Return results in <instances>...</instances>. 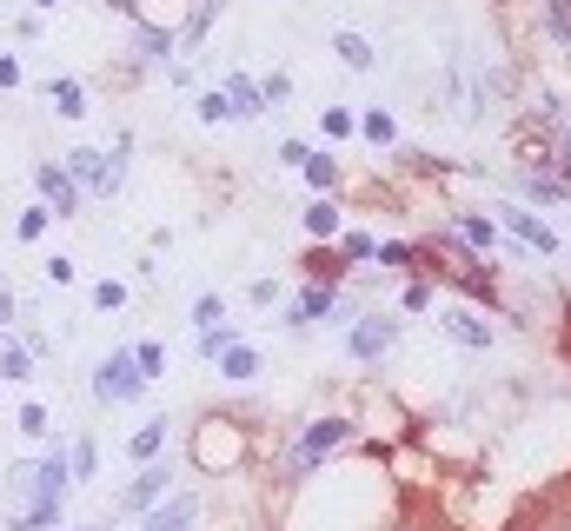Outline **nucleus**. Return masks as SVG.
Instances as JSON below:
<instances>
[{
  "instance_id": "nucleus-2",
  "label": "nucleus",
  "mask_w": 571,
  "mask_h": 531,
  "mask_svg": "<svg viewBox=\"0 0 571 531\" xmlns=\"http://www.w3.org/2000/svg\"><path fill=\"white\" fill-rule=\"evenodd\" d=\"M159 492H167V472H159V465H133V485L120 492V511H146V505H159Z\"/></svg>"
},
{
  "instance_id": "nucleus-5",
  "label": "nucleus",
  "mask_w": 571,
  "mask_h": 531,
  "mask_svg": "<svg viewBox=\"0 0 571 531\" xmlns=\"http://www.w3.org/2000/svg\"><path fill=\"white\" fill-rule=\"evenodd\" d=\"M193 518H200V505L193 498H167V505H159L140 531H193Z\"/></svg>"
},
{
  "instance_id": "nucleus-12",
  "label": "nucleus",
  "mask_w": 571,
  "mask_h": 531,
  "mask_svg": "<svg viewBox=\"0 0 571 531\" xmlns=\"http://www.w3.org/2000/svg\"><path fill=\"white\" fill-rule=\"evenodd\" d=\"M219 366H226V379H253V373H260V352H253V345H226Z\"/></svg>"
},
{
  "instance_id": "nucleus-1",
  "label": "nucleus",
  "mask_w": 571,
  "mask_h": 531,
  "mask_svg": "<svg viewBox=\"0 0 571 531\" xmlns=\"http://www.w3.org/2000/svg\"><path fill=\"white\" fill-rule=\"evenodd\" d=\"M140 386H146V373L133 366V352H114V359L94 373V399H107V405H127V399H140Z\"/></svg>"
},
{
  "instance_id": "nucleus-27",
  "label": "nucleus",
  "mask_w": 571,
  "mask_h": 531,
  "mask_svg": "<svg viewBox=\"0 0 571 531\" xmlns=\"http://www.w3.org/2000/svg\"><path fill=\"white\" fill-rule=\"evenodd\" d=\"M325 133L346 140V133H353V114H346V107H333V114H325Z\"/></svg>"
},
{
  "instance_id": "nucleus-23",
  "label": "nucleus",
  "mask_w": 571,
  "mask_h": 531,
  "mask_svg": "<svg viewBox=\"0 0 571 531\" xmlns=\"http://www.w3.org/2000/svg\"><path fill=\"white\" fill-rule=\"evenodd\" d=\"M512 226H519V233H525V239H532V246H545V252H551V233H545V226H538V220H532V213H512Z\"/></svg>"
},
{
  "instance_id": "nucleus-9",
  "label": "nucleus",
  "mask_w": 571,
  "mask_h": 531,
  "mask_svg": "<svg viewBox=\"0 0 571 531\" xmlns=\"http://www.w3.org/2000/svg\"><path fill=\"white\" fill-rule=\"evenodd\" d=\"M53 114L80 120V114H87V86H80V80H53Z\"/></svg>"
},
{
  "instance_id": "nucleus-4",
  "label": "nucleus",
  "mask_w": 571,
  "mask_h": 531,
  "mask_svg": "<svg viewBox=\"0 0 571 531\" xmlns=\"http://www.w3.org/2000/svg\"><path fill=\"white\" fill-rule=\"evenodd\" d=\"M346 432H353L346 418H319V425H312V432L299 438V465H312V459H319L325 446H340V438H346Z\"/></svg>"
},
{
  "instance_id": "nucleus-13",
  "label": "nucleus",
  "mask_w": 571,
  "mask_h": 531,
  "mask_svg": "<svg viewBox=\"0 0 571 531\" xmlns=\"http://www.w3.org/2000/svg\"><path fill=\"white\" fill-rule=\"evenodd\" d=\"M333 54H340L353 73H366V67H372V47H366L359 34H333Z\"/></svg>"
},
{
  "instance_id": "nucleus-28",
  "label": "nucleus",
  "mask_w": 571,
  "mask_h": 531,
  "mask_svg": "<svg viewBox=\"0 0 571 531\" xmlns=\"http://www.w3.org/2000/svg\"><path fill=\"white\" fill-rule=\"evenodd\" d=\"M366 252H379V246H372L366 233H346V259H366Z\"/></svg>"
},
{
  "instance_id": "nucleus-15",
  "label": "nucleus",
  "mask_w": 571,
  "mask_h": 531,
  "mask_svg": "<svg viewBox=\"0 0 571 531\" xmlns=\"http://www.w3.org/2000/svg\"><path fill=\"white\" fill-rule=\"evenodd\" d=\"M167 47H174V34H159V27H140V34H133V54H140V60H159Z\"/></svg>"
},
{
  "instance_id": "nucleus-34",
  "label": "nucleus",
  "mask_w": 571,
  "mask_h": 531,
  "mask_svg": "<svg viewBox=\"0 0 571 531\" xmlns=\"http://www.w3.org/2000/svg\"><path fill=\"white\" fill-rule=\"evenodd\" d=\"M80 531H100V524H80Z\"/></svg>"
},
{
  "instance_id": "nucleus-18",
  "label": "nucleus",
  "mask_w": 571,
  "mask_h": 531,
  "mask_svg": "<svg viewBox=\"0 0 571 531\" xmlns=\"http://www.w3.org/2000/svg\"><path fill=\"white\" fill-rule=\"evenodd\" d=\"M94 465H100V446H94V438H80V446H73V459H67V472L94 479Z\"/></svg>"
},
{
  "instance_id": "nucleus-30",
  "label": "nucleus",
  "mask_w": 571,
  "mask_h": 531,
  "mask_svg": "<svg viewBox=\"0 0 571 531\" xmlns=\"http://www.w3.org/2000/svg\"><path fill=\"white\" fill-rule=\"evenodd\" d=\"M8 319H14V293H8V286H0V326H8Z\"/></svg>"
},
{
  "instance_id": "nucleus-8",
  "label": "nucleus",
  "mask_w": 571,
  "mask_h": 531,
  "mask_svg": "<svg viewBox=\"0 0 571 531\" xmlns=\"http://www.w3.org/2000/svg\"><path fill=\"white\" fill-rule=\"evenodd\" d=\"M226 107H233V114H247V120H253V114L266 107V94H260V86H253L247 73H233V80H226Z\"/></svg>"
},
{
  "instance_id": "nucleus-25",
  "label": "nucleus",
  "mask_w": 571,
  "mask_h": 531,
  "mask_svg": "<svg viewBox=\"0 0 571 531\" xmlns=\"http://www.w3.org/2000/svg\"><path fill=\"white\" fill-rule=\"evenodd\" d=\"M219 312H226V306H219V299H213V293H206V299H200V306H193V326H206V332H213V326H219Z\"/></svg>"
},
{
  "instance_id": "nucleus-17",
  "label": "nucleus",
  "mask_w": 571,
  "mask_h": 531,
  "mask_svg": "<svg viewBox=\"0 0 571 531\" xmlns=\"http://www.w3.org/2000/svg\"><path fill=\"white\" fill-rule=\"evenodd\" d=\"M299 173H306V180H312V187H333V180H340V166H333V160H325V153H306V166H299Z\"/></svg>"
},
{
  "instance_id": "nucleus-29",
  "label": "nucleus",
  "mask_w": 571,
  "mask_h": 531,
  "mask_svg": "<svg viewBox=\"0 0 571 531\" xmlns=\"http://www.w3.org/2000/svg\"><path fill=\"white\" fill-rule=\"evenodd\" d=\"M0 86H21V60L14 54H0Z\"/></svg>"
},
{
  "instance_id": "nucleus-6",
  "label": "nucleus",
  "mask_w": 571,
  "mask_h": 531,
  "mask_svg": "<svg viewBox=\"0 0 571 531\" xmlns=\"http://www.w3.org/2000/svg\"><path fill=\"white\" fill-rule=\"evenodd\" d=\"M159 446H167V418L140 425V432L127 438V459H133V465H153V459H159Z\"/></svg>"
},
{
  "instance_id": "nucleus-32",
  "label": "nucleus",
  "mask_w": 571,
  "mask_h": 531,
  "mask_svg": "<svg viewBox=\"0 0 571 531\" xmlns=\"http://www.w3.org/2000/svg\"><path fill=\"white\" fill-rule=\"evenodd\" d=\"M551 531H571V518H558V524H551Z\"/></svg>"
},
{
  "instance_id": "nucleus-31",
  "label": "nucleus",
  "mask_w": 571,
  "mask_h": 531,
  "mask_svg": "<svg viewBox=\"0 0 571 531\" xmlns=\"http://www.w3.org/2000/svg\"><path fill=\"white\" fill-rule=\"evenodd\" d=\"M107 8H114V14H140V0H107Z\"/></svg>"
},
{
  "instance_id": "nucleus-19",
  "label": "nucleus",
  "mask_w": 571,
  "mask_h": 531,
  "mask_svg": "<svg viewBox=\"0 0 571 531\" xmlns=\"http://www.w3.org/2000/svg\"><path fill=\"white\" fill-rule=\"evenodd\" d=\"M445 332H452V339H465V345H485V339H492V332H485L478 319H465V312H452V319H445Z\"/></svg>"
},
{
  "instance_id": "nucleus-3",
  "label": "nucleus",
  "mask_w": 571,
  "mask_h": 531,
  "mask_svg": "<svg viewBox=\"0 0 571 531\" xmlns=\"http://www.w3.org/2000/svg\"><path fill=\"white\" fill-rule=\"evenodd\" d=\"M34 187L53 200V213H80V187L67 180V166H34Z\"/></svg>"
},
{
  "instance_id": "nucleus-14",
  "label": "nucleus",
  "mask_w": 571,
  "mask_h": 531,
  "mask_svg": "<svg viewBox=\"0 0 571 531\" xmlns=\"http://www.w3.org/2000/svg\"><path fill=\"white\" fill-rule=\"evenodd\" d=\"M47 226H53V206H27V213H21V220H14V233H21V239H27V246H34V239H40V233H47Z\"/></svg>"
},
{
  "instance_id": "nucleus-33",
  "label": "nucleus",
  "mask_w": 571,
  "mask_h": 531,
  "mask_svg": "<svg viewBox=\"0 0 571 531\" xmlns=\"http://www.w3.org/2000/svg\"><path fill=\"white\" fill-rule=\"evenodd\" d=\"M34 8H60V0H34Z\"/></svg>"
},
{
  "instance_id": "nucleus-22",
  "label": "nucleus",
  "mask_w": 571,
  "mask_h": 531,
  "mask_svg": "<svg viewBox=\"0 0 571 531\" xmlns=\"http://www.w3.org/2000/svg\"><path fill=\"white\" fill-rule=\"evenodd\" d=\"M27 438H47V405H21V418H14Z\"/></svg>"
},
{
  "instance_id": "nucleus-20",
  "label": "nucleus",
  "mask_w": 571,
  "mask_h": 531,
  "mask_svg": "<svg viewBox=\"0 0 571 531\" xmlns=\"http://www.w3.org/2000/svg\"><path fill=\"white\" fill-rule=\"evenodd\" d=\"M133 366H140L146 379H153L159 366H167V352H159V339H146V345H133Z\"/></svg>"
},
{
  "instance_id": "nucleus-7",
  "label": "nucleus",
  "mask_w": 571,
  "mask_h": 531,
  "mask_svg": "<svg viewBox=\"0 0 571 531\" xmlns=\"http://www.w3.org/2000/svg\"><path fill=\"white\" fill-rule=\"evenodd\" d=\"M0 379H34V345L27 339H0Z\"/></svg>"
},
{
  "instance_id": "nucleus-24",
  "label": "nucleus",
  "mask_w": 571,
  "mask_h": 531,
  "mask_svg": "<svg viewBox=\"0 0 571 531\" xmlns=\"http://www.w3.org/2000/svg\"><path fill=\"white\" fill-rule=\"evenodd\" d=\"M545 21H551L558 40H571V0H551V14H545Z\"/></svg>"
},
{
  "instance_id": "nucleus-16",
  "label": "nucleus",
  "mask_w": 571,
  "mask_h": 531,
  "mask_svg": "<svg viewBox=\"0 0 571 531\" xmlns=\"http://www.w3.org/2000/svg\"><path fill=\"white\" fill-rule=\"evenodd\" d=\"M325 306H333V293H325V286H312V293H306V299H293V312H286V319H293V326H299V319H319V312H325Z\"/></svg>"
},
{
  "instance_id": "nucleus-21",
  "label": "nucleus",
  "mask_w": 571,
  "mask_h": 531,
  "mask_svg": "<svg viewBox=\"0 0 571 531\" xmlns=\"http://www.w3.org/2000/svg\"><path fill=\"white\" fill-rule=\"evenodd\" d=\"M94 306H100V312H120V306H127V286H120V280H100V286H94Z\"/></svg>"
},
{
  "instance_id": "nucleus-10",
  "label": "nucleus",
  "mask_w": 571,
  "mask_h": 531,
  "mask_svg": "<svg viewBox=\"0 0 571 531\" xmlns=\"http://www.w3.org/2000/svg\"><path fill=\"white\" fill-rule=\"evenodd\" d=\"M385 345H392V319H372V326L353 332V352H359V359H372V352H385Z\"/></svg>"
},
{
  "instance_id": "nucleus-26",
  "label": "nucleus",
  "mask_w": 571,
  "mask_h": 531,
  "mask_svg": "<svg viewBox=\"0 0 571 531\" xmlns=\"http://www.w3.org/2000/svg\"><path fill=\"white\" fill-rule=\"evenodd\" d=\"M200 120H233V107H226V94H206V101H200Z\"/></svg>"
},
{
  "instance_id": "nucleus-11",
  "label": "nucleus",
  "mask_w": 571,
  "mask_h": 531,
  "mask_svg": "<svg viewBox=\"0 0 571 531\" xmlns=\"http://www.w3.org/2000/svg\"><path fill=\"white\" fill-rule=\"evenodd\" d=\"M306 233H312V239H333V233H340V206H333V200H312V206H306Z\"/></svg>"
}]
</instances>
